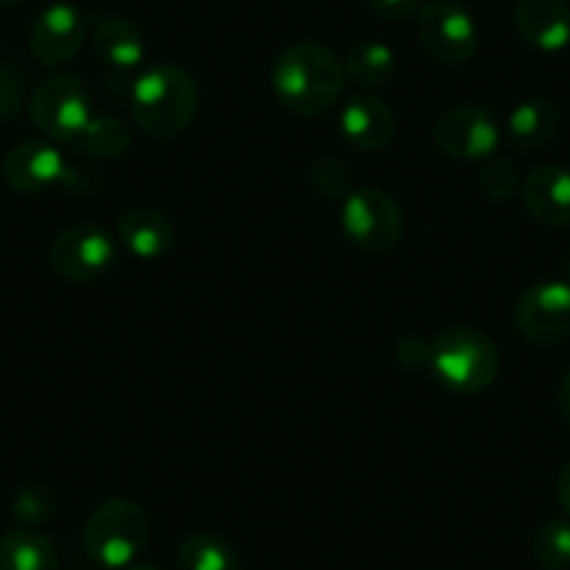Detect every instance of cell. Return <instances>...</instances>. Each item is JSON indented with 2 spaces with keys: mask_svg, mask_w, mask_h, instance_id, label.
I'll return each instance as SVG.
<instances>
[{
  "mask_svg": "<svg viewBox=\"0 0 570 570\" xmlns=\"http://www.w3.org/2000/svg\"><path fill=\"white\" fill-rule=\"evenodd\" d=\"M344 85V62L316 40L292 42L272 65V87L279 104L299 118H322L336 109Z\"/></svg>",
  "mask_w": 570,
  "mask_h": 570,
  "instance_id": "1",
  "label": "cell"
},
{
  "mask_svg": "<svg viewBox=\"0 0 570 570\" xmlns=\"http://www.w3.org/2000/svg\"><path fill=\"white\" fill-rule=\"evenodd\" d=\"M129 109L135 124L155 140H174L199 112V85L179 65H155L131 79Z\"/></svg>",
  "mask_w": 570,
  "mask_h": 570,
  "instance_id": "2",
  "label": "cell"
},
{
  "mask_svg": "<svg viewBox=\"0 0 570 570\" xmlns=\"http://www.w3.org/2000/svg\"><path fill=\"white\" fill-rule=\"evenodd\" d=\"M501 370L495 342L475 327H448L431 338L428 372L453 394H479L492 386Z\"/></svg>",
  "mask_w": 570,
  "mask_h": 570,
  "instance_id": "3",
  "label": "cell"
},
{
  "mask_svg": "<svg viewBox=\"0 0 570 570\" xmlns=\"http://www.w3.org/2000/svg\"><path fill=\"white\" fill-rule=\"evenodd\" d=\"M151 540V520L146 509L129 498H109L98 503L85 525V551L104 568L124 570Z\"/></svg>",
  "mask_w": 570,
  "mask_h": 570,
  "instance_id": "4",
  "label": "cell"
},
{
  "mask_svg": "<svg viewBox=\"0 0 570 570\" xmlns=\"http://www.w3.org/2000/svg\"><path fill=\"white\" fill-rule=\"evenodd\" d=\"M31 124L53 142H73L92 118L90 90L73 73H53L29 98Z\"/></svg>",
  "mask_w": 570,
  "mask_h": 570,
  "instance_id": "5",
  "label": "cell"
},
{
  "mask_svg": "<svg viewBox=\"0 0 570 570\" xmlns=\"http://www.w3.org/2000/svg\"><path fill=\"white\" fill-rule=\"evenodd\" d=\"M342 227L361 252L386 255L403 240V207L386 190L355 188L342 205Z\"/></svg>",
  "mask_w": 570,
  "mask_h": 570,
  "instance_id": "6",
  "label": "cell"
},
{
  "mask_svg": "<svg viewBox=\"0 0 570 570\" xmlns=\"http://www.w3.org/2000/svg\"><path fill=\"white\" fill-rule=\"evenodd\" d=\"M416 37L431 59L442 65H468L479 51V26L456 0H428L416 12Z\"/></svg>",
  "mask_w": 570,
  "mask_h": 570,
  "instance_id": "7",
  "label": "cell"
},
{
  "mask_svg": "<svg viewBox=\"0 0 570 570\" xmlns=\"http://www.w3.org/2000/svg\"><path fill=\"white\" fill-rule=\"evenodd\" d=\"M48 261L68 283H96L118 263V240L101 224H73L51 240Z\"/></svg>",
  "mask_w": 570,
  "mask_h": 570,
  "instance_id": "8",
  "label": "cell"
},
{
  "mask_svg": "<svg viewBox=\"0 0 570 570\" xmlns=\"http://www.w3.org/2000/svg\"><path fill=\"white\" fill-rule=\"evenodd\" d=\"M514 331L534 347H551L570 336V285L564 279H542L529 285L512 311Z\"/></svg>",
  "mask_w": 570,
  "mask_h": 570,
  "instance_id": "9",
  "label": "cell"
},
{
  "mask_svg": "<svg viewBox=\"0 0 570 570\" xmlns=\"http://www.w3.org/2000/svg\"><path fill=\"white\" fill-rule=\"evenodd\" d=\"M436 149L451 160H490L501 146V126L490 109L479 104H456L440 115L434 126Z\"/></svg>",
  "mask_w": 570,
  "mask_h": 570,
  "instance_id": "10",
  "label": "cell"
},
{
  "mask_svg": "<svg viewBox=\"0 0 570 570\" xmlns=\"http://www.w3.org/2000/svg\"><path fill=\"white\" fill-rule=\"evenodd\" d=\"M87 14L76 3H51L35 18L29 31V51L46 68H62L79 57L87 37Z\"/></svg>",
  "mask_w": 570,
  "mask_h": 570,
  "instance_id": "11",
  "label": "cell"
},
{
  "mask_svg": "<svg viewBox=\"0 0 570 570\" xmlns=\"http://www.w3.org/2000/svg\"><path fill=\"white\" fill-rule=\"evenodd\" d=\"M0 174L3 183L18 194L40 196L68 177V163L51 142L23 140L7 151Z\"/></svg>",
  "mask_w": 570,
  "mask_h": 570,
  "instance_id": "12",
  "label": "cell"
},
{
  "mask_svg": "<svg viewBox=\"0 0 570 570\" xmlns=\"http://www.w3.org/2000/svg\"><path fill=\"white\" fill-rule=\"evenodd\" d=\"M525 210L531 218L548 227H568L570 224V168L564 166H537L525 174L520 185Z\"/></svg>",
  "mask_w": 570,
  "mask_h": 570,
  "instance_id": "13",
  "label": "cell"
},
{
  "mask_svg": "<svg viewBox=\"0 0 570 570\" xmlns=\"http://www.w3.org/2000/svg\"><path fill=\"white\" fill-rule=\"evenodd\" d=\"M338 129L353 149L381 151L394 137V112L383 98L355 96L342 107Z\"/></svg>",
  "mask_w": 570,
  "mask_h": 570,
  "instance_id": "14",
  "label": "cell"
},
{
  "mask_svg": "<svg viewBox=\"0 0 570 570\" xmlns=\"http://www.w3.org/2000/svg\"><path fill=\"white\" fill-rule=\"evenodd\" d=\"M514 29L537 51H562L570 46V7L564 0H518Z\"/></svg>",
  "mask_w": 570,
  "mask_h": 570,
  "instance_id": "15",
  "label": "cell"
},
{
  "mask_svg": "<svg viewBox=\"0 0 570 570\" xmlns=\"http://www.w3.org/2000/svg\"><path fill=\"white\" fill-rule=\"evenodd\" d=\"M92 48H96V57L101 59L104 68L112 76H131L135 79L142 68V59H146V40H142V31L135 20L129 18H104L96 26V35H92Z\"/></svg>",
  "mask_w": 570,
  "mask_h": 570,
  "instance_id": "16",
  "label": "cell"
},
{
  "mask_svg": "<svg viewBox=\"0 0 570 570\" xmlns=\"http://www.w3.org/2000/svg\"><path fill=\"white\" fill-rule=\"evenodd\" d=\"M118 240L140 261H155L168 255L177 244V229L171 218L151 207H137L118 218Z\"/></svg>",
  "mask_w": 570,
  "mask_h": 570,
  "instance_id": "17",
  "label": "cell"
},
{
  "mask_svg": "<svg viewBox=\"0 0 570 570\" xmlns=\"http://www.w3.org/2000/svg\"><path fill=\"white\" fill-rule=\"evenodd\" d=\"M509 142L518 151H540L557 137L559 109L548 98H529L509 112Z\"/></svg>",
  "mask_w": 570,
  "mask_h": 570,
  "instance_id": "18",
  "label": "cell"
},
{
  "mask_svg": "<svg viewBox=\"0 0 570 570\" xmlns=\"http://www.w3.org/2000/svg\"><path fill=\"white\" fill-rule=\"evenodd\" d=\"M0 570H59L57 548L46 534L20 525L0 537Z\"/></svg>",
  "mask_w": 570,
  "mask_h": 570,
  "instance_id": "19",
  "label": "cell"
},
{
  "mask_svg": "<svg viewBox=\"0 0 570 570\" xmlns=\"http://www.w3.org/2000/svg\"><path fill=\"white\" fill-rule=\"evenodd\" d=\"M344 62V73L361 90H377V87H386L392 81L394 68H397V59L394 51L386 42L377 40H361L350 48Z\"/></svg>",
  "mask_w": 570,
  "mask_h": 570,
  "instance_id": "20",
  "label": "cell"
},
{
  "mask_svg": "<svg viewBox=\"0 0 570 570\" xmlns=\"http://www.w3.org/2000/svg\"><path fill=\"white\" fill-rule=\"evenodd\" d=\"M70 146L79 155L92 157V160H115V157H124L129 151L131 131L115 115H92L90 124Z\"/></svg>",
  "mask_w": 570,
  "mask_h": 570,
  "instance_id": "21",
  "label": "cell"
},
{
  "mask_svg": "<svg viewBox=\"0 0 570 570\" xmlns=\"http://www.w3.org/2000/svg\"><path fill=\"white\" fill-rule=\"evenodd\" d=\"M177 570H240V557L224 537L196 531L179 546Z\"/></svg>",
  "mask_w": 570,
  "mask_h": 570,
  "instance_id": "22",
  "label": "cell"
},
{
  "mask_svg": "<svg viewBox=\"0 0 570 570\" xmlns=\"http://www.w3.org/2000/svg\"><path fill=\"white\" fill-rule=\"evenodd\" d=\"M531 557L542 570L570 568V520H548L531 540Z\"/></svg>",
  "mask_w": 570,
  "mask_h": 570,
  "instance_id": "23",
  "label": "cell"
},
{
  "mask_svg": "<svg viewBox=\"0 0 570 570\" xmlns=\"http://www.w3.org/2000/svg\"><path fill=\"white\" fill-rule=\"evenodd\" d=\"M308 179L327 199H347L355 190L353 171L333 155H316L308 166Z\"/></svg>",
  "mask_w": 570,
  "mask_h": 570,
  "instance_id": "24",
  "label": "cell"
},
{
  "mask_svg": "<svg viewBox=\"0 0 570 570\" xmlns=\"http://www.w3.org/2000/svg\"><path fill=\"white\" fill-rule=\"evenodd\" d=\"M53 512H57V495L46 484H26L12 498L14 520L26 529H37V525L48 523Z\"/></svg>",
  "mask_w": 570,
  "mask_h": 570,
  "instance_id": "25",
  "label": "cell"
},
{
  "mask_svg": "<svg viewBox=\"0 0 570 570\" xmlns=\"http://www.w3.org/2000/svg\"><path fill=\"white\" fill-rule=\"evenodd\" d=\"M479 188L487 199L509 202L518 194V171L503 157H490L479 174Z\"/></svg>",
  "mask_w": 570,
  "mask_h": 570,
  "instance_id": "26",
  "label": "cell"
},
{
  "mask_svg": "<svg viewBox=\"0 0 570 570\" xmlns=\"http://www.w3.org/2000/svg\"><path fill=\"white\" fill-rule=\"evenodd\" d=\"M26 96H29V81L20 68L9 62H0V120H9L23 112Z\"/></svg>",
  "mask_w": 570,
  "mask_h": 570,
  "instance_id": "27",
  "label": "cell"
},
{
  "mask_svg": "<svg viewBox=\"0 0 570 570\" xmlns=\"http://www.w3.org/2000/svg\"><path fill=\"white\" fill-rule=\"evenodd\" d=\"M370 7L381 20L400 23V20H409L411 14L420 12V0H370Z\"/></svg>",
  "mask_w": 570,
  "mask_h": 570,
  "instance_id": "28",
  "label": "cell"
},
{
  "mask_svg": "<svg viewBox=\"0 0 570 570\" xmlns=\"http://www.w3.org/2000/svg\"><path fill=\"white\" fill-rule=\"evenodd\" d=\"M394 355H397L400 364L405 366V370H420V366H425L428 370V355H431V342H422V338H403V342L397 344V350H394Z\"/></svg>",
  "mask_w": 570,
  "mask_h": 570,
  "instance_id": "29",
  "label": "cell"
},
{
  "mask_svg": "<svg viewBox=\"0 0 570 570\" xmlns=\"http://www.w3.org/2000/svg\"><path fill=\"white\" fill-rule=\"evenodd\" d=\"M553 495H557V503H559V509L564 512V518L570 520V462L562 464V470H559Z\"/></svg>",
  "mask_w": 570,
  "mask_h": 570,
  "instance_id": "30",
  "label": "cell"
},
{
  "mask_svg": "<svg viewBox=\"0 0 570 570\" xmlns=\"http://www.w3.org/2000/svg\"><path fill=\"white\" fill-rule=\"evenodd\" d=\"M557 403H559V411H562L564 420L570 422V366L564 370L562 381H559V389H557Z\"/></svg>",
  "mask_w": 570,
  "mask_h": 570,
  "instance_id": "31",
  "label": "cell"
},
{
  "mask_svg": "<svg viewBox=\"0 0 570 570\" xmlns=\"http://www.w3.org/2000/svg\"><path fill=\"white\" fill-rule=\"evenodd\" d=\"M562 272H564V283L570 285V255L564 257V263H562Z\"/></svg>",
  "mask_w": 570,
  "mask_h": 570,
  "instance_id": "32",
  "label": "cell"
},
{
  "mask_svg": "<svg viewBox=\"0 0 570 570\" xmlns=\"http://www.w3.org/2000/svg\"><path fill=\"white\" fill-rule=\"evenodd\" d=\"M124 570H160V568H151V564H129V568Z\"/></svg>",
  "mask_w": 570,
  "mask_h": 570,
  "instance_id": "33",
  "label": "cell"
},
{
  "mask_svg": "<svg viewBox=\"0 0 570 570\" xmlns=\"http://www.w3.org/2000/svg\"><path fill=\"white\" fill-rule=\"evenodd\" d=\"M14 3H20V0H0V9H9L14 7Z\"/></svg>",
  "mask_w": 570,
  "mask_h": 570,
  "instance_id": "34",
  "label": "cell"
}]
</instances>
